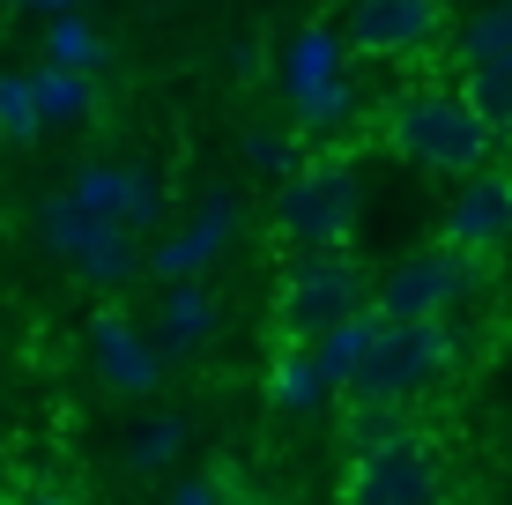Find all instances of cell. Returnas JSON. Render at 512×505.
I'll return each instance as SVG.
<instances>
[{"label": "cell", "mask_w": 512, "mask_h": 505, "mask_svg": "<svg viewBox=\"0 0 512 505\" xmlns=\"http://www.w3.org/2000/svg\"><path fill=\"white\" fill-rule=\"evenodd\" d=\"M67 194L90 208V216L119 223L127 238H149L156 223H164V208H171L164 179H156V171H141V164H82L75 179H67Z\"/></svg>", "instance_id": "obj_10"}, {"label": "cell", "mask_w": 512, "mask_h": 505, "mask_svg": "<svg viewBox=\"0 0 512 505\" xmlns=\"http://www.w3.org/2000/svg\"><path fill=\"white\" fill-rule=\"evenodd\" d=\"M38 238H45V253H60L90 290H127V283H141V238H127L119 223L90 216L67 186L38 201Z\"/></svg>", "instance_id": "obj_6"}, {"label": "cell", "mask_w": 512, "mask_h": 505, "mask_svg": "<svg viewBox=\"0 0 512 505\" xmlns=\"http://www.w3.org/2000/svg\"><path fill=\"white\" fill-rule=\"evenodd\" d=\"M82 327H90V364H97V379H104L112 394H134V402H141V394H156V387H164V372H171V364L156 357L149 327H141L127 305H97Z\"/></svg>", "instance_id": "obj_11"}, {"label": "cell", "mask_w": 512, "mask_h": 505, "mask_svg": "<svg viewBox=\"0 0 512 505\" xmlns=\"http://www.w3.org/2000/svg\"><path fill=\"white\" fill-rule=\"evenodd\" d=\"M171 505H231V498H223V476H193L171 491Z\"/></svg>", "instance_id": "obj_26"}, {"label": "cell", "mask_w": 512, "mask_h": 505, "mask_svg": "<svg viewBox=\"0 0 512 505\" xmlns=\"http://www.w3.org/2000/svg\"><path fill=\"white\" fill-rule=\"evenodd\" d=\"M8 8H23V15H38V23H52V15H75L82 0H8Z\"/></svg>", "instance_id": "obj_28"}, {"label": "cell", "mask_w": 512, "mask_h": 505, "mask_svg": "<svg viewBox=\"0 0 512 505\" xmlns=\"http://www.w3.org/2000/svg\"><path fill=\"white\" fill-rule=\"evenodd\" d=\"M38 134H45V119H38V97H30V75L23 67H0V142L30 149Z\"/></svg>", "instance_id": "obj_24"}, {"label": "cell", "mask_w": 512, "mask_h": 505, "mask_svg": "<svg viewBox=\"0 0 512 505\" xmlns=\"http://www.w3.org/2000/svg\"><path fill=\"white\" fill-rule=\"evenodd\" d=\"M483 283H490L483 253H461L446 238H431V246L386 260V275L372 283V312L379 320H453Z\"/></svg>", "instance_id": "obj_5"}, {"label": "cell", "mask_w": 512, "mask_h": 505, "mask_svg": "<svg viewBox=\"0 0 512 505\" xmlns=\"http://www.w3.org/2000/svg\"><path fill=\"white\" fill-rule=\"evenodd\" d=\"M372 335H379V312L364 305V312H349L342 327L312 335V342H305V357L320 364V379H327L334 394H342V387H349V372H357V364H364V350H372Z\"/></svg>", "instance_id": "obj_16"}, {"label": "cell", "mask_w": 512, "mask_h": 505, "mask_svg": "<svg viewBox=\"0 0 512 505\" xmlns=\"http://www.w3.org/2000/svg\"><path fill=\"white\" fill-rule=\"evenodd\" d=\"M349 38H342V23H305V30H290V45H282V60H275V82H282V97L290 104H305L312 90H327L334 75H349Z\"/></svg>", "instance_id": "obj_14"}, {"label": "cell", "mask_w": 512, "mask_h": 505, "mask_svg": "<svg viewBox=\"0 0 512 505\" xmlns=\"http://www.w3.org/2000/svg\"><path fill=\"white\" fill-rule=\"evenodd\" d=\"M461 97H468V112L483 119V127L498 134V149H505V142H512V60L461 75Z\"/></svg>", "instance_id": "obj_22"}, {"label": "cell", "mask_w": 512, "mask_h": 505, "mask_svg": "<svg viewBox=\"0 0 512 505\" xmlns=\"http://www.w3.org/2000/svg\"><path fill=\"white\" fill-rule=\"evenodd\" d=\"M0 505H75L67 491H52V483H23L15 498H0Z\"/></svg>", "instance_id": "obj_27"}, {"label": "cell", "mask_w": 512, "mask_h": 505, "mask_svg": "<svg viewBox=\"0 0 512 505\" xmlns=\"http://www.w3.org/2000/svg\"><path fill=\"white\" fill-rule=\"evenodd\" d=\"M379 134H386V149H394L401 164L431 171V179H446V186H461V179L498 164V134L468 112L461 82H416V90L386 97Z\"/></svg>", "instance_id": "obj_1"}, {"label": "cell", "mask_w": 512, "mask_h": 505, "mask_svg": "<svg viewBox=\"0 0 512 505\" xmlns=\"http://www.w3.org/2000/svg\"><path fill=\"white\" fill-rule=\"evenodd\" d=\"M453 364H461V327L453 320H379L342 402H423Z\"/></svg>", "instance_id": "obj_3"}, {"label": "cell", "mask_w": 512, "mask_h": 505, "mask_svg": "<svg viewBox=\"0 0 512 505\" xmlns=\"http://www.w3.org/2000/svg\"><path fill=\"white\" fill-rule=\"evenodd\" d=\"M327 379H320V364H312L305 350H275V364H268V409L275 416H312V409H327Z\"/></svg>", "instance_id": "obj_17"}, {"label": "cell", "mask_w": 512, "mask_h": 505, "mask_svg": "<svg viewBox=\"0 0 512 505\" xmlns=\"http://www.w3.org/2000/svg\"><path fill=\"white\" fill-rule=\"evenodd\" d=\"M357 112H364V75L349 67V75H334L327 90H312L305 104H290V119H297V142H312V134H342V127H357Z\"/></svg>", "instance_id": "obj_18"}, {"label": "cell", "mask_w": 512, "mask_h": 505, "mask_svg": "<svg viewBox=\"0 0 512 505\" xmlns=\"http://www.w3.org/2000/svg\"><path fill=\"white\" fill-rule=\"evenodd\" d=\"M416 431V402H342V454H372Z\"/></svg>", "instance_id": "obj_21"}, {"label": "cell", "mask_w": 512, "mask_h": 505, "mask_svg": "<svg viewBox=\"0 0 512 505\" xmlns=\"http://www.w3.org/2000/svg\"><path fill=\"white\" fill-rule=\"evenodd\" d=\"M372 305V275L357 268L349 253H297L275 283V305H268V327H275V350H305L312 335L342 327L349 312Z\"/></svg>", "instance_id": "obj_4"}, {"label": "cell", "mask_w": 512, "mask_h": 505, "mask_svg": "<svg viewBox=\"0 0 512 505\" xmlns=\"http://www.w3.org/2000/svg\"><path fill=\"white\" fill-rule=\"evenodd\" d=\"M245 231V208H238V194L231 186H208L201 194V208L179 223V231H164L156 246H141V275H156V283H201L208 268H216L223 253H231V238Z\"/></svg>", "instance_id": "obj_8"}, {"label": "cell", "mask_w": 512, "mask_h": 505, "mask_svg": "<svg viewBox=\"0 0 512 505\" xmlns=\"http://www.w3.org/2000/svg\"><path fill=\"white\" fill-rule=\"evenodd\" d=\"M438 238L461 253H483V260L512 246V164H490L453 186L446 208H438Z\"/></svg>", "instance_id": "obj_12"}, {"label": "cell", "mask_w": 512, "mask_h": 505, "mask_svg": "<svg viewBox=\"0 0 512 505\" xmlns=\"http://www.w3.org/2000/svg\"><path fill=\"white\" fill-rule=\"evenodd\" d=\"M453 67L461 75H475V67H498V60H512V8H475V15H461V30H453Z\"/></svg>", "instance_id": "obj_19"}, {"label": "cell", "mask_w": 512, "mask_h": 505, "mask_svg": "<svg viewBox=\"0 0 512 505\" xmlns=\"http://www.w3.org/2000/svg\"><path fill=\"white\" fill-rule=\"evenodd\" d=\"M30 97H38V119L45 127H90L97 119V75H75V67H52L38 60L30 67Z\"/></svg>", "instance_id": "obj_15"}, {"label": "cell", "mask_w": 512, "mask_h": 505, "mask_svg": "<svg viewBox=\"0 0 512 505\" xmlns=\"http://www.w3.org/2000/svg\"><path fill=\"white\" fill-rule=\"evenodd\" d=\"M342 505H453L446 498V454L423 431L372 454H349L342 468Z\"/></svg>", "instance_id": "obj_7"}, {"label": "cell", "mask_w": 512, "mask_h": 505, "mask_svg": "<svg viewBox=\"0 0 512 505\" xmlns=\"http://www.w3.org/2000/svg\"><path fill=\"white\" fill-rule=\"evenodd\" d=\"M446 30V0H349L342 15L349 60H423L446 45Z\"/></svg>", "instance_id": "obj_9"}, {"label": "cell", "mask_w": 512, "mask_h": 505, "mask_svg": "<svg viewBox=\"0 0 512 505\" xmlns=\"http://www.w3.org/2000/svg\"><path fill=\"white\" fill-rule=\"evenodd\" d=\"M45 60L52 67H75V75H104V67H112V38H104L82 8L75 15H52V23H45Z\"/></svg>", "instance_id": "obj_20"}, {"label": "cell", "mask_w": 512, "mask_h": 505, "mask_svg": "<svg viewBox=\"0 0 512 505\" xmlns=\"http://www.w3.org/2000/svg\"><path fill=\"white\" fill-rule=\"evenodd\" d=\"M498 8H512V0H498Z\"/></svg>", "instance_id": "obj_29"}, {"label": "cell", "mask_w": 512, "mask_h": 505, "mask_svg": "<svg viewBox=\"0 0 512 505\" xmlns=\"http://www.w3.org/2000/svg\"><path fill=\"white\" fill-rule=\"evenodd\" d=\"M186 454V416H149V424L134 431V446H127V461L141 468V476H156V468H171Z\"/></svg>", "instance_id": "obj_25"}, {"label": "cell", "mask_w": 512, "mask_h": 505, "mask_svg": "<svg viewBox=\"0 0 512 505\" xmlns=\"http://www.w3.org/2000/svg\"><path fill=\"white\" fill-rule=\"evenodd\" d=\"M216 327H223V298H216V290H208V283H171L164 305H156L149 342H156V357H164V364H186L193 350L216 342Z\"/></svg>", "instance_id": "obj_13"}, {"label": "cell", "mask_w": 512, "mask_h": 505, "mask_svg": "<svg viewBox=\"0 0 512 505\" xmlns=\"http://www.w3.org/2000/svg\"><path fill=\"white\" fill-rule=\"evenodd\" d=\"M364 223V171L349 156H305L268 194V231L290 253H349Z\"/></svg>", "instance_id": "obj_2"}, {"label": "cell", "mask_w": 512, "mask_h": 505, "mask_svg": "<svg viewBox=\"0 0 512 505\" xmlns=\"http://www.w3.org/2000/svg\"><path fill=\"white\" fill-rule=\"evenodd\" d=\"M238 156H245V171H253V179L282 186L297 164H305V142H297V134H282V127H253V134L238 142Z\"/></svg>", "instance_id": "obj_23"}]
</instances>
